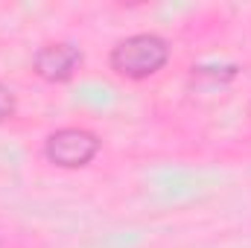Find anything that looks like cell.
Listing matches in <instances>:
<instances>
[{"label":"cell","instance_id":"6da1fadb","mask_svg":"<svg viewBox=\"0 0 251 248\" xmlns=\"http://www.w3.org/2000/svg\"><path fill=\"white\" fill-rule=\"evenodd\" d=\"M167 59H170L167 41L158 35H149V32L131 35L111 50V67L128 79H146V76L158 73L167 64Z\"/></svg>","mask_w":251,"mask_h":248},{"label":"cell","instance_id":"7a4b0ae2","mask_svg":"<svg viewBox=\"0 0 251 248\" xmlns=\"http://www.w3.org/2000/svg\"><path fill=\"white\" fill-rule=\"evenodd\" d=\"M100 149V140L97 134L85 131V128H59L56 134L47 137V158L59 167H67V170H76V167H85Z\"/></svg>","mask_w":251,"mask_h":248},{"label":"cell","instance_id":"3957f363","mask_svg":"<svg viewBox=\"0 0 251 248\" xmlns=\"http://www.w3.org/2000/svg\"><path fill=\"white\" fill-rule=\"evenodd\" d=\"M82 64V53L73 44H47L35 53V73L47 82L70 79Z\"/></svg>","mask_w":251,"mask_h":248},{"label":"cell","instance_id":"277c9868","mask_svg":"<svg viewBox=\"0 0 251 248\" xmlns=\"http://www.w3.org/2000/svg\"><path fill=\"white\" fill-rule=\"evenodd\" d=\"M12 111H15V94L6 85H0V120H6Z\"/></svg>","mask_w":251,"mask_h":248}]
</instances>
